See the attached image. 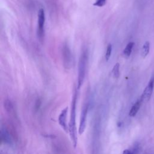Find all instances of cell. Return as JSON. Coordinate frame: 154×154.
Wrapping results in <instances>:
<instances>
[{"label": "cell", "instance_id": "obj_1", "mask_svg": "<svg viewBox=\"0 0 154 154\" xmlns=\"http://www.w3.org/2000/svg\"><path fill=\"white\" fill-rule=\"evenodd\" d=\"M77 101V89L75 90L71 104L70 121L69 123V132L74 147L77 145V132L76 127V107Z\"/></svg>", "mask_w": 154, "mask_h": 154}, {"label": "cell", "instance_id": "obj_2", "mask_svg": "<svg viewBox=\"0 0 154 154\" xmlns=\"http://www.w3.org/2000/svg\"><path fill=\"white\" fill-rule=\"evenodd\" d=\"M89 60V53L87 49L83 51L79 59L78 73V85L77 89L79 90L82 86L86 74L87 66Z\"/></svg>", "mask_w": 154, "mask_h": 154}, {"label": "cell", "instance_id": "obj_3", "mask_svg": "<svg viewBox=\"0 0 154 154\" xmlns=\"http://www.w3.org/2000/svg\"><path fill=\"white\" fill-rule=\"evenodd\" d=\"M37 34L39 39L43 41L45 36V13L43 9H40L38 12L37 19Z\"/></svg>", "mask_w": 154, "mask_h": 154}, {"label": "cell", "instance_id": "obj_4", "mask_svg": "<svg viewBox=\"0 0 154 154\" xmlns=\"http://www.w3.org/2000/svg\"><path fill=\"white\" fill-rule=\"evenodd\" d=\"M62 55L63 65L66 69H69L72 66V57L71 49L68 45L65 43L62 48Z\"/></svg>", "mask_w": 154, "mask_h": 154}, {"label": "cell", "instance_id": "obj_5", "mask_svg": "<svg viewBox=\"0 0 154 154\" xmlns=\"http://www.w3.org/2000/svg\"><path fill=\"white\" fill-rule=\"evenodd\" d=\"M88 104H86L83 107L81 115V118H80V125H79V129H78V133L80 135H82L86 129V121H87V113H88Z\"/></svg>", "mask_w": 154, "mask_h": 154}, {"label": "cell", "instance_id": "obj_6", "mask_svg": "<svg viewBox=\"0 0 154 154\" xmlns=\"http://www.w3.org/2000/svg\"><path fill=\"white\" fill-rule=\"evenodd\" d=\"M153 87H154V75H153L151 77L147 86L144 89V92L141 96V100H143L145 101H147L150 99L153 92Z\"/></svg>", "mask_w": 154, "mask_h": 154}, {"label": "cell", "instance_id": "obj_7", "mask_svg": "<svg viewBox=\"0 0 154 154\" xmlns=\"http://www.w3.org/2000/svg\"><path fill=\"white\" fill-rule=\"evenodd\" d=\"M68 108L66 107L64 109L59 117V123L60 126L63 129V130L68 133L69 132V128L67 124V115H68Z\"/></svg>", "mask_w": 154, "mask_h": 154}, {"label": "cell", "instance_id": "obj_8", "mask_svg": "<svg viewBox=\"0 0 154 154\" xmlns=\"http://www.w3.org/2000/svg\"><path fill=\"white\" fill-rule=\"evenodd\" d=\"M141 103V99L138 100L133 105V106L131 109V110L129 111V115L131 117H134L137 115V113H138V112L140 108Z\"/></svg>", "mask_w": 154, "mask_h": 154}, {"label": "cell", "instance_id": "obj_9", "mask_svg": "<svg viewBox=\"0 0 154 154\" xmlns=\"http://www.w3.org/2000/svg\"><path fill=\"white\" fill-rule=\"evenodd\" d=\"M150 51V43L149 41H146L143 45L141 50V56L144 59L149 53Z\"/></svg>", "mask_w": 154, "mask_h": 154}, {"label": "cell", "instance_id": "obj_10", "mask_svg": "<svg viewBox=\"0 0 154 154\" xmlns=\"http://www.w3.org/2000/svg\"><path fill=\"white\" fill-rule=\"evenodd\" d=\"M134 45V43L132 42L127 44V45L126 46L125 48L123 50V55L125 56V57L128 58L131 56Z\"/></svg>", "mask_w": 154, "mask_h": 154}, {"label": "cell", "instance_id": "obj_11", "mask_svg": "<svg viewBox=\"0 0 154 154\" xmlns=\"http://www.w3.org/2000/svg\"><path fill=\"white\" fill-rule=\"evenodd\" d=\"M113 76L115 78L117 79L120 76V64L119 63H116L113 67L112 71Z\"/></svg>", "mask_w": 154, "mask_h": 154}, {"label": "cell", "instance_id": "obj_12", "mask_svg": "<svg viewBox=\"0 0 154 154\" xmlns=\"http://www.w3.org/2000/svg\"><path fill=\"white\" fill-rule=\"evenodd\" d=\"M112 44H109L107 48V50H106V56H105V58L106 61H109L111 57L112 54Z\"/></svg>", "mask_w": 154, "mask_h": 154}, {"label": "cell", "instance_id": "obj_13", "mask_svg": "<svg viewBox=\"0 0 154 154\" xmlns=\"http://www.w3.org/2000/svg\"><path fill=\"white\" fill-rule=\"evenodd\" d=\"M1 137H2V139L6 143L10 142V138L9 134L7 132V131H6V129H3L1 131Z\"/></svg>", "mask_w": 154, "mask_h": 154}, {"label": "cell", "instance_id": "obj_14", "mask_svg": "<svg viewBox=\"0 0 154 154\" xmlns=\"http://www.w3.org/2000/svg\"><path fill=\"white\" fill-rule=\"evenodd\" d=\"M107 0H96L93 3L94 6H97L99 7H102L106 5Z\"/></svg>", "mask_w": 154, "mask_h": 154}, {"label": "cell", "instance_id": "obj_15", "mask_svg": "<svg viewBox=\"0 0 154 154\" xmlns=\"http://www.w3.org/2000/svg\"><path fill=\"white\" fill-rule=\"evenodd\" d=\"M122 154H133V153L132 152V151H131V150H129L128 149H126V150H125L123 151Z\"/></svg>", "mask_w": 154, "mask_h": 154}]
</instances>
